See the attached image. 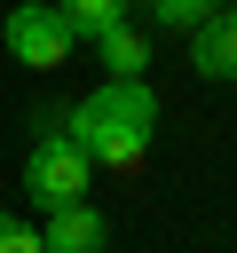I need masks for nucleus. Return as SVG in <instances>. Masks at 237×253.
Wrapping results in <instances>:
<instances>
[{"label": "nucleus", "instance_id": "f257e3e1", "mask_svg": "<svg viewBox=\"0 0 237 253\" xmlns=\"http://www.w3.org/2000/svg\"><path fill=\"white\" fill-rule=\"evenodd\" d=\"M63 134L87 150V166L134 174V166L150 158V134H158V95H150V79H103L87 103L63 111Z\"/></svg>", "mask_w": 237, "mask_h": 253}, {"label": "nucleus", "instance_id": "f03ea898", "mask_svg": "<svg viewBox=\"0 0 237 253\" xmlns=\"http://www.w3.org/2000/svg\"><path fill=\"white\" fill-rule=\"evenodd\" d=\"M87 182H95V166H87V150L63 134V111H40L32 119V158H24V190L55 213V206H79L87 198Z\"/></svg>", "mask_w": 237, "mask_h": 253}, {"label": "nucleus", "instance_id": "7ed1b4c3", "mask_svg": "<svg viewBox=\"0 0 237 253\" xmlns=\"http://www.w3.org/2000/svg\"><path fill=\"white\" fill-rule=\"evenodd\" d=\"M0 40H8V55H16V63H32V71H55V63H71V47H79V40H71V24H63L55 8H40V0H32V8H8Z\"/></svg>", "mask_w": 237, "mask_h": 253}, {"label": "nucleus", "instance_id": "20e7f679", "mask_svg": "<svg viewBox=\"0 0 237 253\" xmlns=\"http://www.w3.org/2000/svg\"><path fill=\"white\" fill-rule=\"evenodd\" d=\"M40 253H111V213H95L87 198L79 206H55L47 229H40Z\"/></svg>", "mask_w": 237, "mask_h": 253}, {"label": "nucleus", "instance_id": "39448f33", "mask_svg": "<svg viewBox=\"0 0 237 253\" xmlns=\"http://www.w3.org/2000/svg\"><path fill=\"white\" fill-rule=\"evenodd\" d=\"M190 63H198V79H237V8H221L190 32Z\"/></svg>", "mask_w": 237, "mask_h": 253}, {"label": "nucleus", "instance_id": "423d86ee", "mask_svg": "<svg viewBox=\"0 0 237 253\" xmlns=\"http://www.w3.org/2000/svg\"><path fill=\"white\" fill-rule=\"evenodd\" d=\"M95 47H103L111 79H142V63H150V47H142V32H134V24H111V32H95Z\"/></svg>", "mask_w": 237, "mask_h": 253}, {"label": "nucleus", "instance_id": "0eeeda50", "mask_svg": "<svg viewBox=\"0 0 237 253\" xmlns=\"http://www.w3.org/2000/svg\"><path fill=\"white\" fill-rule=\"evenodd\" d=\"M126 8H134V0H55V16L71 24V40H95V32L126 24Z\"/></svg>", "mask_w": 237, "mask_h": 253}, {"label": "nucleus", "instance_id": "6e6552de", "mask_svg": "<svg viewBox=\"0 0 237 253\" xmlns=\"http://www.w3.org/2000/svg\"><path fill=\"white\" fill-rule=\"evenodd\" d=\"M229 0H142V16L158 24V32H198L205 16H221Z\"/></svg>", "mask_w": 237, "mask_h": 253}, {"label": "nucleus", "instance_id": "1a4fd4ad", "mask_svg": "<svg viewBox=\"0 0 237 253\" xmlns=\"http://www.w3.org/2000/svg\"><path fill=\"white\" fill-rule=\"evenodd\" d=\"M0 253H40V229H24L8 206H0Z\"/></svg>", "mask_w": 237, "mask_h": 253}, {"label": "nucleus", "instance_id": "9d476101", "mask_svg": "<svg viewBox=\"0 0 237 253\" xmlns=\"http://www.w3.org/2000/svg\"><path fill=\"white\" fill-rule=\"evenodd\" d=\"M229 8H237V0H229Z\"/></svg>", "mask_w": 237, "mask_h": 253}]
</instances>
